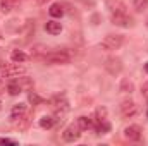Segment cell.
<instances>
[{"label":"cell","mask_w":148,"mask_h":146,"mask_svg":"<svg viewBox=\"0 0 148 146\" xmlns=\"http://www.w3.org/2000/svg\"><path fill=\"white\" fill-rule=\"evenodd\" d=\"M43 60L45 64H50V65H62V64H69L71 55L66 50H52L45 55Z\"/></svg>","instance_id":"6da1fadb"},{"label":"cell","mask_w":148,"mask_h":146,"mask_svg":"<svg viewBox=\"0 0 148 146\" xmlns=\"http://www.w3.org/2000/svg\"><path fill=\"white\" fill-rule=\"evenodd\" d=\"M122 45H124V36L122 35H107V36L102 40V45L100 46L103 50L112 52V50H119Z\"/></svg>","instance_id":"7a4b0ae2"},{"label":"cell","mask_w":148,"mask_h":146,"mask_svg":"<svg viewBox=\"0 0 148 146\" xmlns=\"http://www.w3.org/2000/svg\"><path fill=\"white\" fill-rule=\"evenodd\" d=\"M50 105H52V108H53L57 117H62V115H66L69 112V102L66 100V96H60V95L53 96L50 100Z\"/></svg>","instance_id":"3957f363"},{"label":"cell","mask_w":148,"mask_h":146,"mask_svg":"<svg viewBox=\"0 0 148 146\" xmlns=\"http://www.w3.org/2000/svg\"><path fill=\"white\" fill-rule=\"evenodd\" d=\"M103 67H105V71L110 76H119V74L122 72V60L119 57H109L105 60Z\"/></svg>","instance_id":"277c9868"},{"label":"cell","mask_w":148,"mask_h":146,"mask_svg":"<svg viewBox=\"0 0 148 146\" xmlns=\"http://www.w3.org/2000/svg\"><path fill=\"white\" fill-rule=\"evenodd\" d=\"M119 110H121V115H122L124 119H131V117H134V115L138 113V105H136V102H133V100H124V102L119 105Z\"/></svg>","instance_id":"5b68a950"},{"label":"cell","mask_w":148,"mask_h":146,"mask_svg":"<svg viewBox=\"0 0 148 146\" xmlns=\"http://www.w3.org/2000/svg\"><path fill=\"white\" fill-rule=\"evenodd\" d=\"M24 72H26V67L24 65H19L17 62L2 67V76L3 77H14V76H19V74H24Z\"/></svg>","instance_id":"8992f818"},{"label":"cell","mask_w":148,"mask_h":146,"mask_svg":"<svg viewBox=\"0 0 148 146\" xmlns=\"http://www.w3.org/2000/svg\"><path fill=\"white\" fill-rule=\"evenodd\" d=\"M110 21L112 24L121 26V28L133 26V19H131V16H127V12H124V14H110Z\"/></svg>","instance_id":"52a82bcc"},{"label":"cell","mask_w":148,"mask_h":146,"mask_svg":"<svg viewBox=\"0 0 148 146\" xmlns=\"http://www.w3.org/2000/svg\"><path fill=\"white\" fill-rule=\"evenodd\" d=\"M79 136H81V129H79L77 124H71V126L62 132V138H64V141H67V143H74L76 139H79Z\"/></svg>","instance_id":"ba28073f"},{"label":"cell","mask_w":148,"mask_h":146,"mask_svg":"<svg viewBox=\"0 0 148 146\" xmlns=\"http://www.w3.org/2000/svg\"><path fill=\"white\" fill-rule=\"evenodd\" d=\"M124 136L129 139V141H140L141 139V136H143V129L140 127V126H129V127H126L124 129Z\"/></svg>","instance_id":"9c48e42d"},{"label":"cell","mask_w":148,"mask_h":146,"mask_svg":"<svg viewBox=\"0 0 148 146\" xmlns=\"http://www.w3.org/2000/svg\"><path fill=\"white\" fill-rule=\"evenodd\" d=\"M105 5H107V9H109L110 14H124V12H127V10H126V9H127L126 3L121 2V0H107Z\"/></svg>","instance_id":"30bf717a"},{"label":"cell","mask_w":148,"mask_h":146,"mask_svg":"<svg viewBox=\"0 0 148 146\" xmlns=\"http://www.w3.org/2000/svg\"><path fill=\"white\" fill-rule=\"evenodd\" d=\"M76 124L79 126V129H81V131H88V129H93V127H95V122H93V119H90V117H86V115H81V117H77Z\"/></svg>","instance_id":"8fae6325"},{"label":"cell","mask_w":148,"mask_h":146,"mask_svg":"<svg viewBox=\"0 0 148 146\" xmlns=\"http://www.w3.org/2000/svg\"><path fill=\"white\" fill-rule=\"evenodd\" d=\"M19 2L21 0H0V9H2L3 14H9L19 5Z\"/></svg>","instance_id":"7c38bea8"},{"label":"cell","mask_w":148,"mask_h":146,"mask_svg":"<svg viewBox=\"0 0 148 146\" xmlns=\"http://www.w3.org/2000/svg\"><path fill=\"white\" fill-rule=\"evenodd\" d=\"M45 31L47 33H50V35H60V31H62V24L60 23H57V21H48L47 24H45Z\"/></svg>","instance_id":"4fadbf2b"},{"label":"cell","mask_w":148,"mask_h":146,"mask_svg":"<svg viewBox=\"0 0 148 146\" xmlns=\"http://www.w3.org/2000/svg\"><path fill=\"white\" fill-rule=\"evenodd\" d=\"M47 53H48V46H45V45H35L31 48V57L33 59H45Z\"/></svg>","instance_id":"5bb4252c"},{"label":"cell","mask_w":148,"mask_h":146,"mask_svg":"<svg viewBox=\"0 0 148 146\" xmlns=\"http://www.w3.org/2000/svg\"><path fill=\"white\" fill-rule=\"evenodd\" d=\"M26 113V105L24 103H17V105H14L12 107V112H10V120H17L19 117H23Z\"/></svg>","instance_id":"9a60e30c"},{"label":"cell","mask_w":148,"mask_h":146,"mask_svg":"<svg viewBox=\"0 0 148 146\" xmlns=\"http://www.w3.org/2000/svg\"><path fill=\"white\" fill-rule=\"evenodd\" d=\"M10 60H12V62H17V64H23V62L28 60V55H26L23 50H12V53H10Z\"/></svg>","instance_id":"2e32d148"},{"label":"cell","mask_w":148,"mask_h":146,"mask_svg":"<svg viewBox=\"0 0 148 146\" xmlns=\"http://www.w3.org/2000/svg\"><path fill=\"white\" fill-rule=\"evenodd\" d=\"M119 91H121V93H129V95H131V93L134 91V84H133L129 79L124 77V79L121 81V84H119Z\"/></svg>","instance_id":"e0dca14e"},{"label":"cell","mask_w":148,"mask_h":146,"mask_svg":"<svg viewBox=\"0 0 148 146\" xmlns=\"http://www.w3.org/2000/svg\"><path fill=\"white\" fill-rule=\"evenodd\" d=\"M48 12H50L52 17H62L66 10H64V5H62V3H53V5L48 9Z\"/></svg>","instance_id":"ac0fdd59"},{"label":"cell","mask_w":148,"mask_h":146,"mask_svg":"<svg viewBox=\"0 0 148 146\" xmlns=\"http://www.w3.org/2000/svg\"><path fill=\"white\" fill-rule=\"evenodd\" d=\"M53 124H55V119L52 115H45V117L40 119V127L41 129H52Z\"/></svg>","instance_id":"d6986e66"},{"label":"cell","mask_w":148,"mask_h":146,"mask_svg":"<svg viewBox=\"0 0 148 146\" xmlns=\"http://www.w3.org/2000/svg\"><path fill=\"white\" fill-rule=\"evenodd\" d=\"M7 91H9L12 96H16V95H19V93L23 91V88H21V84H19L17 81H12V83L7 84Z\"/></svg>","instance_id":"ffe728a7"},{"label":"cell","mask_w":148,"mask_h":146,"mask_svg":"<svg viewBox=\"0 0 148 146\" xmlns=\"http://www.w3.org/2000/svg\"><path fill=\"white\" fill-rule=\"evenodd\" d=\"M133 7H134L136 12H143L148 7V0H134L133 2Z\"/></svg>","instance_id":"44dd1931"},{"label":"cell","mask_w":148,"mask_h":146,"mask_svg":"<svg viewBox=\"0 0 148 146\" xmlns=\"http://www.w3.org/2000/svg\"><path fill=\"white\" fill-rule=\"evenodd\" d=\"M17 83L21 84V88H26V89H31V88H33V81L28 79V77H19Z\"/></svg>","instance_id":"7402d4cb"},{"label":"cell","mask_w":148,"mask_h":146,"mask_svg":"<svg viewBox=\"0 0 148 146\" xmlns=\"http://www.w3.org/2000/svg\"><path fill=\"white\" fill-rule=\"evenodd\" d=\"M107 119V108H97V119L93 122H100V120H105Z\"/></svg>","instance_id":"603a6c76"},{"label":"cell","mask_w":148,"mask_h":146,"mask_svg":"<svg viewBox=\"0 0 148 146\" xmlns=\"http://www.w3.org/2000/svg\"><path fill=\"white\" fill-rule=\"evenodd\" d=\"M28 100H29V103H33V105H38V103H41V102H43V98H40L36 93H29Z\"/></svg>","instance_id":"cb8c5ba5"},{"label":"cell","mask_w":148,"mask_h":146,"mask_svg":"<svg viewBox=\"0 0 148 146\" xmlns=\"http://www.w3.org/2000/svg\"><path fill=\"white\" fill-rule=\"evenodd\" d=\"M141 95L148 100V81L147 83H143V86H141Z\"/></svg>","instance_id":"d4e9b609"},{"label":"cell","mask_w":148,"mask_h":146,"mask_svg":"<svg viewBox=\"0 0 148 146\" xmlns=\"http://www.w3.org/2000/svg\"><path fill=\"white\" fill-rule=\"evenodd\" d=\"M0 145H16V141L9 138H0Z\"/></svg>","instance_id":"484cf974"},{"label":"cell","mask_w":148,"mask_h":146,"mask_svg":"<svg viewBox=\"0 0 148 146\" xmlns=\"http://www.w3.org/2000/svg\"><path fill=\"white\" fill-rule=\"evenodd\" d=\"M79 2H81V3H84V5H90V7H93V3H95L93 0H79Z\"/></svg>","instance_id":"4316f807"},{"label":"cell","mask_w":148,"mask_h":146,"mask_svg":"<svg viewBox=\"0 0 148 146\" xmlns=\"http://www.w3.org/2000/svg\"><path fill=\"white\" fill-rule=\"evenodd\" d=\"M47 2H50V0H36V3H38V5H45Z\"/></svg>","instance_id":"83f0119b"},{"label":"cell","mask_w":148,"mask_h":146,"mask_svg":"<svg viewBox=\"0 0 148 146\" xmlns=\"http://www.w3.org/2000/svg\"><path fill=\"white\" fill-rule=\"evenodd\" d=\"M2 91H3V84L0 83V93H2Z\"/></svg>","instance_id":"f1b7e54d"},{"label":"cell","mask_w":148,"mask_h":146,"mask_svg":"<svg viewBox=\"0 0 148 146\" xmlns=\"http://www.w3.org/2000/svg\"><path fill=\"white\" fill-rule=\"evenodd\" d=\"M145 71H147V72H148V64H147V65H145Z\"/></svg>","instance_id":"f546056e"},{"label":"cell","mask_w":148,"mask_h":146,"mask_svg":"<svg viewBox=\"0 0 148 146\" xmlns=\"http://www.w3.org/2000/svg\"><path fill=\"white\" fill-rule=\"evenodd\" d=\"M0 40H2V36H0Z\"/></svg>","instance_id":"4dcf8cb0"},{"label":"cell","mask_w":148,"mask_h":146,"mask_svg":"<svg viewBox=\"0 0 148 146\" xmlns=\"http://www.w3.org/2000/svg\"><path fill=\"white\" fill-rule=\"evenodd\" d=\"M0 105H2V103H0Z\"/></svg>","instance_id":"1f68e13d"}]
</instances>
